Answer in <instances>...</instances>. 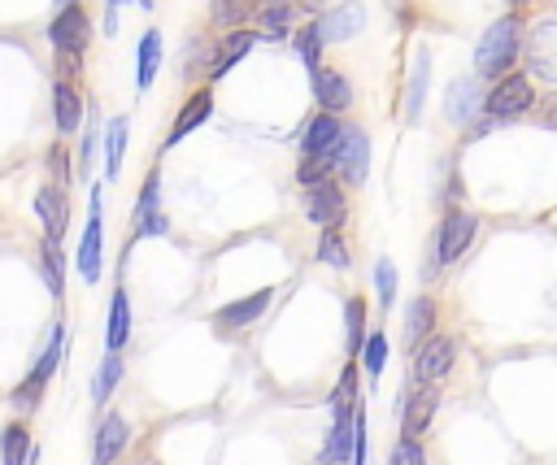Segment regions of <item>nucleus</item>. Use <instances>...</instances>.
Instances as JSON below:
<instances>
[{
  "mask_svg": "<svg viewBox=\"0 0 557 465\" xmlns=\"http://www.w3.org/2000/svg\"><path fill=\"white\" fill-rule=\"evenodd\" d=\"M39 269H44V282H48V291L61 300L65 296V252H61V243H39Z\"/></svg>",
  "mask_w": 557,
  "mask_h": 465,
  "instance_id": "nucleus-28",
  "label": "nucleus"
},
{
  "mask_svg": "<svg viewBox=\"0 0 557 465\" xmlns=\"http://www.w3.org/2000/svg\"><path fill=\"white\" fill-rule=\"evenodd\" d=\"M366 30V9L357 4V0H348V4H335L326 17H318V35H322V43L331 39V43H348V39H357Z\"/></svg>",
  "mask_w": 557,
  "mask_h": 465,
  "instance_id": "nucleus-15",
  "label": "nucleus"
},
{
  "mask_svg": "<svg viewBox=\"0 0 557 465\" xmlns=\"http://www.w3.org/2000/svg\"><path fill=\"white\" fill-rule=\"evenodd\" d=\"M270 300H274V291L261 287V291H252V296H239V300L222 304V309L213 313V322H218V330H244V326H252V322L270 309Z\"/></svg>",
  "mask_w": 557,
  "mask_h": 465,
  "instance_id": "nucleus-18",
  "label": "nucleus"
},
{
  "mask_svg": "<svg viewBox=\"0 0 557 465\" xmlns=\"http://www.w3.org/2000/svg\"><path fill=\"white\" fill-rule=\"evenodd\" d=\"M48 39H52L57 52H78V56H83V48H87V39H91V22H87V13H83L78 4L61 9V13L48 22Z\"/></svg>",
  "mask_w": 557,
  "mask_h": 465,
  "instance_id": "nucleus-12",
  "label": "nucleus"
},
{
  "mask_svg": "<svg viewBox=\"0 0 557 465\" xmlns=\"http://www.w3.org/2000/svg\"><path fill=\"white\" fill-rule=\"evenodd\" d=\"M296 52H300V61L309 65V74L322 65V35H318V22H309V26L296 30Z\"/></svg>",
  "mask_w": 557,
  "mask_h": 465,
  "instance_id": "nucleus-38",
  "label": "nucleus"
},
{
  "mask_svg": "<svg viewBox=\"0 0 557 465\" xmlns=\"http://www.w3.org/2000/svg\"><path fill=\"white\" fill-rule=\"evenodd\" d=\"M505 4H522V0H505Z\"/></svg>",
  "mask_w": 557,
  "mask_h": 465,
  "instance_id": "nucleus-48",
  "label": "nucleus"
},
{
  "mask_svg": "<svg viewBox=\"0 0 557 465\" xmlns=\"http://www.w3.org/2000/svg\"><path fill=\"white\" fill-rule=\"evenodd\" d=\"M361 365H366V378L374 382V378H383V365H387V356H392V339L383 335V330H370L366 339H361Z\"/></svg>",
  "mask_w": 557,
  "mask_h": 465,
  "instance_id": "nucleus-29",
  "label": "nucleus"
},
{
  "mask_svg": "<svg viewBox=\"0 0 557 465\" xmlns=\"http://www.w3.org/2000/svg\"><path fill=\"white\" fill-rule=\"evenodd\" d=\"M57 83H74L78 74H83V56L78 52H57Z\"/></svg>",
  "mask_w": 557,
  "mask_h": 465,
  "instance_id": "nucleus-42",
  "label": "nucleus"
},
{
  "mask_svg": "<svg viewBox=\"0 0 557 465\" xmlns=\"http://www.w3.org/2000/svg\"><path fill=\"white\" fill-rule=\"evenodd\" d=\"M61 352H65V322H52L48 343H44V352H39V361H35V374H39V378H52L57 365H61Z\"/></svg>",
  "mask_w": 557,
  "mask_h": 465,
  "instance_id": "nucleus-37",
  "label": "nucleus"
},
{
  "mask_svg": "<svg viewBox=\"0 0 557 465\" xmlns=\"http://www.w3.org/2000/svg\"><path fill=\"white\" fill-rule=\"evenodd\" d=\"M444 109H448V122L470 126V122L483 113V83H479L474 74L457 78V83L448 87V96H444Z\"/></svg>",
  "mask_w": 557,
  "mask_h": 465,
  "instance_id": "nucleus-16",
  "label": "nucleus"
},
{
  "mask_svg": "<svg viewBox=\"0 0 557 465\" xmlns=\"http://www.w3.org/2000/svg\"><path fill=\"white\" fill-rule=\"evenodd\" d=\"M30 448H35V439H30V430L22 422H9L0 430V465H22Z\"/></svg>",
  "mask_w": 557,
  "mask_h": 465,
  "instance_id": "nucleus-30",
  "label": "nucleus"
},
{
  "mask_svg": "<svg viewBox=\"0 0 557 465\" xmlns=\"http://www.w3.org/2000/svg\"><path fill=\"white\" fill-rule=\"evenodd\" d=\"M292 9H296V4H287V0H270V4L261 9V35H257V39H283L287 26H292Z\"/></svg>",
  "mask_w": 557,
  "mask_h": 465,
  "instance_id": "nucleus-36",
  "label": "nucleus"
},
{
  "mask_svg": "<svg viewBox=\"0 0 557 465\" xmlns=\"http://www.w3.org/2000/svg\"><path fill=\"white\" fill-rule=\"evenodd\" d=\"M313 261H322V265H331V269H348V265H352V252H348V239H344L339 226H326V230H322V239H318V248H313Z\"/></svg>",
  "mask_w": 557,
  "mask_h": 465,
  "instance_id": "nucleus-27",
  "label": "nucleus"
},
{
  "mask_svg": "<svg viewBox=\"0 0 557 465\" xmlns=\"http://www.w3.org/2000/svg\"><path fill=\"white\" fill-rule=\"evenodd\" d=\"M339 130H344V126H339V117H331V113L309 117V126H305V135H300V156L326 165V156H331L335 143H339Z\"/></svg>",
  "mask_w": 557,
  "mask_h": 465,
  "instance_id": "nucleus-17",
  "label": "nucleus"
},
{
  "mask_svg": "<svg viewBox=\"0 0 557 465\" xmlns=\"http://www.w3.org/2000/svg\"><path fill=\"white\" fill-rule=\"evenodd\" d=\"M435 317H440V309H435V300H431V296H413V300L405 304V326H400L405 352H413L422 339H431V335H435Z\"/></svg>",
  "mask_w": 557,
  "mask_h": 465,
  "instance_id": "nucleus-19",
  "label": "nucleus"
},
{
  "mask_svg": "<svg viewBox=\"0 0 557 465\" xmlns=\"http://www.w3.org/2000/svg\"><path fill=\"white\" fill-rule=\"evenodd\" d=\"M165 230H170V217L161 209V174L148 169V178L139 187V200H135V213H131V235L152 239V235H165Z\"/></svg>",
  "mask_w": 557,
  "mask_h": 465,
  "instance_id": "nucleus-7",
  "label": "nucleus"
},
{
  "mask_svg": "<svg viewBox=\"0 0 557 465\" xmlns=\"http://www.w3.org/2000/svg\"><path fill=\"white\" fill-rule=\"evenodd\" d=\"M440 409V387H413L400 395V439H422L435 422Z\"/></svg>",
  "mask_w": 557,
  "mask_h": 465,
  "instance_id": "nucleus-8",
  "label": "nucleus"
},
{
  "mask_svg": "<svg viewBox=\"0 0 557 465\" xmlns=\"http://www.w3.org/2000/svg\"><path fill=\"white\" fill-rule=\"evenodd\" d=\"M309 78H313V96H318L322 113L339 117V113L352 104V83H348V74H339V70H331V65H318Z\"/></svg>",
  "mask_w": 557,
  "mask_h": 465,
  "instance_id": "nucleus-14",
  "label": "nucleus"
},
{
  "mask_svg": "<svg viewBox=\"0 0 557 465\" xmlns=\"http://www.w3.org/2000/svg\"><path fill=\"white\" fill-rule=\"evenodd\" d=\"M131 443V426L122 413H104L96 435H91V465H117V456Z\"/></svg>",
  "mask_w": 557,
  "mask_h": 465,
  "instance_id": "nucleus-13",
  "label": "nucleus"
},
{
  "mask_svg": "<svg viewBox=\"0 0 557 465\" xmlns=\"http://www.w3.org/2000/svg\"><path fill=\"white\" fill-rule=\"evenodd\" d=\"M457 352H461V343H457L453 335H431V339H422V343L409 352V378H413V387H435V382H444V378L453 374V365H457Z\"/></svg>",
  "mask_w": 557,
  "mask_h": 465,
  "instance_id": "nucleus-2",
  "label": "nucleus"
},
{
  "mask_svg": "<svg viewBox=\"0 0 557 465\" xmlns=\"http://www.w3.org/2000/svg\"><path fill=\"white\" fill-rule=\"evenodd\" d=\"M370 282H374V300H379V309L387 313V309L396 304V287H400V274H396V261H387V256H379V261H374V269H370Z\"/></svg>",
  "mask_w": 557,
  "mask_h": 465,
  "instance_id": "nucleus-32",
  "label": "nucleus"
},
{
  "mask_svg": "<svg viewBox=\"0 0 557 465\" xmlns=\"http://www.w3.org/2000/svg\"><path fill=\"white\" fill-rule=\"evenodd\" d=\"M248 0H213V22L226 26V30H239V22L248 17Z\"/></svg>",
  "mask_w": 557,
  "mask_h": 465,
  "instance_id": "nucleus-39",
  "label": "nucleus"
},
{
  "mask_svg": "<svg viewBox=\"0 0 557 465\" xmlns=\"http://www.w3.org/2000/svg\"><path fill=\"white\" fill-rule=\"evenodd\" d=\"M209 113H213V91L205 87V91H196V96L183 104V113L174 117V126H170V135H165V148H174L183 135H191V130H196V126H200Z\"/></svg>",
  "mask_w": 557,
  "mask_h": 465,
  "instance_id": "nucleus-23",
  "label": "nucleus"
},
{
  "mask_svg": "<svg viewBox=\"0 0 557 465\" xmlns=\"http://www.w3.org/2000/svg\"><path fill=\"white\" fill-rule=\"evenodd\" d=\"M48 161H52V174H57V187H65V183H70V156H65V143H57Z\"/></svg>",
  "mask_w": 557,
  "mask_h": 465,
  "instance_id": "nucleus-44",
  "label": "nucleus"
},
{
  "mask_svg": "<svg viewBox=\"0 0 557 465\" xmlns=\"http://www.w3.org/2000/svg\"><path fill=\"white\" fill-rule=\"evenodd\" d=\"M44 391H48V378H39V374L30 369V374L9 391V404H13L17 413H35V409L44 404Z\"/></svg>",
  "mask_w": 557,
  "mask_h": 465,
  "instance_id": "nucleus-35",
  "label": "nucleus"
},
{
  "mask_svg": "<svg viewBox=\"0 0 557 465\" xmlns=\"http://www.w3.org/2000/svg\"><path fill=\"white\" fill-rule=\"evenodd\" d=\"M305 217L313 222V226H344V217H348V200H344V191H339V183H331V178H322V183H313V187H305Z\"/></svg>",
  "mask_w": 557,
  "mask_h": 465,
  "instance_id": "nucleus-9",
  "label": "nucleus"
},
{
  "mask_svg": "<svg viewBox=\"0 0 557 465\" xmlns=\"http://www.w3.org/2000/svg\"><path fill=\"white\" fill-rule=\"evenodd\" d=\"M126 156V117H109L104 126V178H117Z\"/></svg>",
  "mask_w": 557,
  "mask_h": 465,
  "instance_id": "nucleus-31",
  "label": "nucleus"
},
{
  "mask_svg": "<svg viewBox=\"0 0 557 465\" xmlns=\"http://www.w3.org/2000/svg\"><path fill=\"white\" fill-rule=\"evenodd\" d=\"M387 465H426V448H422V439H396Z\"/></svg>",
  "mask_w": 557,
  "mask_h": 465,
  "instance_id": "nucleus-41",
  "label": "nucleus"
},
{
  "mask_svg": "<svg viewBox=\"0 0 557 465\" xmlns=\"http://www.w3.org/2000/svg\"><path fill=\"white\" fill-rule=\"evenodd\" d=\"M522 48H527V65H531V74L544 78V83H553V78H557V65H553V22H540L535 35L522 39Z\"/></svg>",
  "mask_w": 557,
  "mask_h": 465,
  "instance_id": "nucleus-22",
  "label": "nucleus"
},
{
  "mask_svg": "<svg viewBox=\"0 0 557 465\" xmlns=\"http://www.w3.org/2000/svg\"><path fill=\"white\" fill-rule=\"evenodd\" d=\"M535 104V87L527 74H500V83L483 96V113L487 117H518Z\"/></svg>",
  "mask_w": 557,
  "mask_h": 465,
  "instance_id": "nucleus-6",
  "label": "nucleus"
},
{
  "mask_svg": "<svg viewBox=\"0 0 557 465\" xmlns=\"http://www.w3.org/2000/svg\"><path fill=\"white\" fill-rule=\"evenodd\" d=\"M474 230H479V217L470 209H448L440 230H435V243H431V269H444V265L461 261L466 248L474 243Z\"/></svg>",
  "mask_w": 557,
  "mask_h": 465,
  "instance_id": "nucleus-3",
  "label": "nucleus"
},
{
  "mask_svg": "<svg viewBox=\"0 0 557 465\" xmlns=\"http://www.w3.org/2000/svg\"><path fill=\"white\" fill-rule=\"evenodd\" d=\"M126 339H131V296H126V287H113L109 317H104V348L109 352H122Z\"/></svg>",
  "mask_w": 557,
  "mask_h": 465,
  "instance_id": "nucleus-21",
  "label": "nucleus"
},
{
  "mask_svg": "<svg viewBox=\"0 0 557 465\" xmlns=\"http://www.w3.org/2000/svg\"><path fill=\"white\" fill-rule=\"evenodd\" d=\"M366 322H370V309H366V300L361 296H348V304H344V330H348V361L361 352V339L370 335L366 330Z\"/></svg>",
  "mask_w": 557,
  "mask_h": 465,
  "instance_id": "nucleus-33",
  "label": "nucleus"
},
{
  "mask_svg": "<svg viewBox=\"0 0 557 465\" xmlns=\"http://www.w3.org/2000/svg\"><path fill=\"white\" fill-rule=\"evenodd\" d=\"M35 217H39L48 243H61V239H65V226H70V200H65V191H61L57 183H44V187L35 191Z\"/></svg>",
  "mask_w": 557,
  "mask_h": 465,
  "instance_id": "nucleus-11",
  "label": "nucleus"
},
{
  "mask_svg": "<svg viewBox=\"0 0 557 465\" xmlns=\"http://www.w3.org/2000/svg\"><path fill=\"white\" fill-rule=\"evenodd\" d=\"M426 78H431V52L422 48L418 61H413V74H409V87H405V117L418 122L422 113V100H426Z\"/></svg>",
  "mask_w": 557,
  "mask_h": 465,
  "instance_id": "nucleus-26",
  "label": "nucleus"
},
{
  "mask_svg": "<svg viewBox=\"0 0 557 465\" xmlns=\"http://www.w3.org/2000/svg\"><path fill=\"white\" fill-rule=\"evenodd\" d=\"M157 65H161V30H144L139 52H135V87H139V91H148V87H152Z\"/></svg>",
  "mask_w": 557,
  "mask_h": 465,
  "instance_id": "nucleus-24",
  "label": "nucleus"
},
{
  "mask_svg": "<svg viewBox=\"0 0 557 465\" xmlns=\"http://www.w3.org/2000/svg\"><path fill=\"white\" fill-rule=\"evenodd\" d=\"M117 4H126V0H109V9H117Z\"/></svg>",
  "mask_w": 557,
  "mask_h": 465,
  "instance_id": "nucleus-47",
  "label": "nucleus"
},
{
  "mask_svg": "<svg viewBox=\"0 0 557 465\" xmlns=\"http://www.w3.org/2000/svg\"><path fill=\"white\" fill-rule=\"evenodd\" d=\"M52 104H57V130L74 135L78 122H83V96L74 91V83H57L52 87Z\"/></svg>",
  "mask_w": 557,
  "mask_h": 465,
  "instance_id": "nucleus-25",
  "label": "nucleus"
},
{
  "mask_svg": "<svg viewBox=\"0 0 557 465\" xmlns=\"http://www.w3.org/2000/svg\"><path fill=\"white\" fill-rule=\"evenodd\" d=\"M117 378H122V356L117 352H104V361L96 365V378H91V400L104 404L117 391Z\"/></svg>",
  "mask_w": 557,
  "mask_h": 465,
  "instance_id": "nucleus-34",
  "label": "nucleus"
},
{
  "mask_svg": "<svg viewBox=\"0 0 557 465\" xmlns=\"http://www.w3.org/2000/svg\"><path fill=\"white\" fill-rule=\"evenodd\" d=\"M78 156H83V165H91V156H96V135L83 139V152H78Z\"/></svg>",
  "mask_w": 557,
  "mask_h": 465,
  "instance_id": "nucleus-45",
  "label": "nucleus"
},
{
  "mask_svg": "<svg viewBox=\"0 0 557 465\" xmlns=\"http://www.w3.org/2000/svg\"><path fill=\"white\" fill-rule=\"evenodd\" d=\"M70 4H78V0H57V13H61V9H70Z\"/></svg>",
  "mask_w": 557,
  "mask_h": 465,
  "instance_id": "nucleus-46",
  "label": "nucleus"
},
{
  "mask_svg": "<svg viewBox=\"0 0 557 465\" xmlns=\"http://www.w3.org/2000/svg\"><path fill=\"white\" fill-rule=\"evenodd\" d=\"M252 43H257V30H226V35L218 39L213 56H209V78H222L235 61H244V56L252 52Z\"/></svg>",
  "mask_w": 557,
  "mask_h": 465,
  "instance_id": "nucleus-20",
  "label": "nucleus"
},
{
  "mask_svg": "<svg viewBox=\"0 0 557 465\" xmlns=\"http://www.w3.org/2000/svg\"><path fill=\"white\" fill-rule=\"evenodd\" d=\"M352 413H357V400L352 404H331V430L318 448V465H348L352 456Z\"/></svg>",
  "mask_w": 557,
  "mask_h": 465,
  "instance_id": "nucleus-10",
  "label": "nucleus"
},
{
  "mask_svg": "<svg viewBox=\"0 0 557 465\" xmlns=\"http://www.w3.org/2000/svg\"><path fill=\"white\" fill-rule=\"evenodd\" d=\"M361 395V382H357V365L352 361H344V369H339V378H335V391H331V404H352Z\"/></svg>",
  "mask_w": 557,
  "mask_h": 465,
  "instance_id": "nucleus-40",
  "label": "nucleus"
},
{
  "mask_svg": "<svg viewBox=\"0 0 557 465\" xmlns=\"http://www.w3.org/2000/svg\"><path fill=\"white\" fill-rule=\"evenodd\" d=\"M326 165L339 169V178H348L352 187H361L370 178V139H366V130H357V126L339 130V143L326 156Z\"/></svg>",
  "mask_w": 557,
  "mask_h": 465,
  "instance_id": "nucleus-5",
  "label": "nucleus"
},
{
  "mask_svg": "<svg viewBox=\"0 0 557 465\" xmlns=\"http://www.w3.org/2000/svg\"><path fill=\"white\" fill-rule=\"evenodd\" d=\"M522 39H527V30H522V22H518L513 13L496 17V22L483 30L479 48H474V78L483 83V78H496V74H505V70L518 61V52H522Z\"/></svg>",
  "mask_w": 557,
  "mask_h": 465,
  "instance_id": "nucleus-1",
  "label": "nucleus"
},
{
  "mask_svg": "<svg viewBox=\"0 0 557 465\" xmlns=\"http://www.w3.org/2000/svg\"><path fill=\"white\" fill-rule=\"evenodd\" d=\"M78 274L83 282H100V269H104V200H100V187L91 191V204H87V226H83V239H78Z\"/></svg>",
  "mask_w": 557,
  "mask_h": 465,
  "instance_id": "nucleus-4",
  "label": "nucleus"
},
{
  "mask_svg": "<svg viewBox=\"0 0 557 465\" xmlns=\"http://www.w3.org/2000/svg\"><path fill=\"white\" fill-rule=\"evenodd\" d=\"M265 4H270V0H265Z\"/></svg>",
  "mask_w": 557,
  "mask_h": 465,
  "instance_id": "nucleus-49",
  "label": "nucleus"
},
{
  "mask_svg": "<svg viewBox=\"0 0 557 465\" xmlns=\"http://www.w3.org/2000/svg\"><path fill=\"white\" fill-rule=\"evenodd\" d=\"M326 178V165L322 161H300V169H296V183L300 187H313V183H322Z\"/></svg>",
  "mask_w": 557,
  "mask_h": 465,
  "instance_id": "nucleus-43",
  "label": "nucleus"
}]
</instances>
